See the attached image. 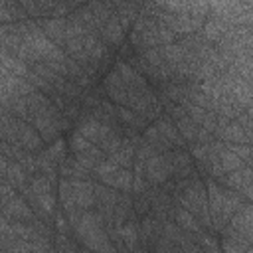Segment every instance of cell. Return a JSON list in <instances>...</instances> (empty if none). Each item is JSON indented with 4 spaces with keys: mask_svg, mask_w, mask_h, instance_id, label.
<instances>
[{
    "mask_svg": "<svg viewBox=\"0 0 253 253\" xmlns=\"http://www.w3.org/2000/svg\"><path fill=\"white\" fill-rule=\"evenodd\" d=\"M73 227L79 243H83V249H89L95 253H119L115 243L109 237L105 219L101 217L99 211H91V210L81 211Z\"/></svg>",
    "mask_w": 253,
    "mask_h": 253,
    "instance_id": "6da1fadb",
    "label": "cell"
},
{
    "mask_svg": "<svg viewBox=\"0 0 253 253\" xmlns=\"http://www.w3.org/2000/svg\"><path fill=\"white\" fill-rule=\"evenodd\" d=\"M208 194V210H210V227L213 231H221L231 215L241 208V196L229 188H223L215 180L206 182Z\"/></svg>",
    "mask_w": 253,
    "mask_h": 253,
    "instance_id": "7a4b0ae2",
    "label": "cell"
},
{
    "mask_svg": "<svg viewBox=\"0 0 253 253\" xmlns=\"http://www.w3.org/2000/svg\"><path fill=\"white\" fill-rule=\"evenodd\" d=\"M28 204L32 206L34 213H40L42 217H49L55 210V192H53V182L45 174H38L30 180L26 188Z\"/></svg>",
    "mask_w": 253,
    "mask_h": 253,
    "instance_id": "3957f363",
    "label": "cell"
},
{
    "mask_svg": "<svg viewBox=\"0 0 253 253\" xmlns=\"http://www.w3.org/2000/svg\"><path fill=\"white\" fill-rule=\"evenodd\" d=\"M95 178L99 180V184L103 186H109L113 190H123V192H128L132 188V178L134 174L126 168H121L117 166L115 162H111L109 158H105L103 162L97 164V168L93 170Z\"/></svg>",
    "mask_w": 253,
    "mask_h": 253,
    "instance_id": "277c9868",
    "label": "cell"
},
{
    "mask_svg": "<svg viewBox=\"0 0 253 253\" xmlns=\"http://www.w3.org/2000/svg\"><path fill=\"white\" fill-rule=\"evenodd\" d=\"M142 174L148 184L162 186L172 178V168H170V158L168 152H152L144 162H142Z\"/></svg>",
    "mask_w": 253,
    "mask_h": 253,
    "instance_id": "5b68a950",
    "label": "cell"
},
{
    "mask_svg": "<svg viewBox=\"0 0 253 253\" xmlns=\"http://www.w3.org/2000/svg\"><path fill=\"white\" fill-rule=\"evenodd\" d=\"M213 136H217L219 140L227 142V144H249L251 140V132L245 130L237 119L235 121H227V119H217V125H215V130H213Z\"/></svg>",
    "mask_w": 253,
    "mask_h": 253,
    "instance_id": "8992f818",
    "label": "cell"
},
{
    "mask_svg": "<svg viewBox=\"0 0 253 253\" xmlns=\"http://www.w3.org/2000/svg\"><path fill=\"white\" fill-rule=\"evenodd\" d=\"M67 180V178H65ZM69 186V196L73 206L79 211L91 210L95 206V194H93V182L89 180H67Z\"/></svg>",
    "mask_w": 253,
    "mask_h": 253,
    "instance_id": "52a82bcc",
    "label": "cell"
},
{
    "mask_svg": "<svg viewBox=\"0 0 253 253\" xmlns=\"http://www.w3.org/2000/svg\"><path fill=\"white\" fill-rule=\"evenodd\" d=\"M251 223H253V215H251V204L243 202L241 208L231 215V219L227 221L225 229H229L231 233H235L239 239L251 243Z\"/></svg>",
    "mask_w": 253,
    "mask_h": 253,
    "instance_id": "ba28073f",
    "label": "cell"
},
{
    "mask_svg": "<svg viewBox=\"0 0 253 253\" xmlns=\"http://www.w3.org/2000/svg\"><path fill=\"white\" fill-rule=\"evenodd\" d=\"M217 184H223V188H229L237 194H243L249 200L251 198V168L245 164L243 168H239L235 172L221 174Z\"/></svg>",
    "mask_w": 253,
    "mask_h": 253,
    "instance_id": "9c48e42d",
    "label": "cell"
},
{
    "mask_svg": "<svg viewBox=\"0 0 253 253\" xmlns=\"http://www.w3.org/2000/svg\"><path fill=\"white\" fill-rule=\"evenodd\" d=\"M2 215L12 219V221H20V223H30L36 217L32 206L22 196H12L8 202H4L2 204Z\"/></svg>",
    "mask_w": 253,
    "mask_h": 253,
    "instance_id": "30bf717a",
    "label": "cell"
},
{
    "mask_svg": "<svg viewBox=\"0 0 253 253\" xmlns=\"http://www.w3.org/2000/svg\"><path fill=\"white\" fill-rule=\"evenodd\" d=\"M170 158V168H172V176L182 182V180H190L192 172H194V164H192V156L190 152H186L184 148H174L168 152Z\"/></svg>",
    "mask_w": 253,
    "mask_h": 253,
    "instance_id": "8fae6325",
    "label": "cell"
},
{
    "mask_svg": "<svg viewBox=\"0 0 253 253\" xmlns=\"http://www.w3.org/2000/svg\"><path fill=\"white\" fill-rule=\"evenodd\" d=\"M103 91H105V95H107L113 103H117V107H126V103H128L126 87H125L123 79L119 77V73H117L115 69H111V71L105 75V79H103Z\"/></svg>",
    "mask_w": 253,
    "mask_h": 253,
    "instance_id": "7c38bea8",
    "label": "cell"
},
{
    "mask_svg": "<svg viewBox=\"0 0 253 253\" xmlns=\"http://www.w3.org/2000/svg\"><path fill=\"white\" fill-rule=\"evenodd\" d=\"M107 125L109 123H103L93 115H85V117H81L77 121V132L97 146L101 136H103V132H105V128H107Z\"/></svg>",
    "mask_w": 253,
    "mask_h": 253,
    "instance_id": "4fadbf2b",
    "label": "cell"
},
{
    "mask_svg": "<svg viewBox=\"0 0 253 253\" xmlns=\"http://www.w3.org/2000/svg\"><path fill=\"white\" fill-rule=\"evenodd\" d=\"M38 28L45 34L47 40H51L55 45L63 49L65 43V18H43L40 20Z\"/></svg>",
    "mask_w": 253,
    "mask_h": 253,
    "instance_id": "5bb4252c",
    "label": "cell"
},
{
    "mask_svg": "<svg viewBox=\"0 0 253 253\" xmlns=\"http://www.w3.org/2000/svg\"><path fill=\"white\" fill-rule=\"evenodd\" d=\"M233 26L217 16H210L208 20H204V26H202V34L206 38V42H211V43H217Z\"/></svg>",
    "mask_w": 253,
    "mask_h": 253,
    "instance_id": "9a60e30c",
    "label": "cell"
},
{
    "mask_svg": "<svg viewBox=\"0 0 253 253\" xmlns=\"http://www.w3.org/2000/svg\"><path fill=\"white\" fill-rule=\"evenodd\" d=\"M99 32L105 38V42L111 45H123V42H125V28H123V24L115 12L107 18V22L101 26Z\"/></svg>",
    "mask_w": 253,
    "mask_h": 253,
    "instance_id": "2e32d148",
    "label": "cell"
},
{
    "mask_svg": "<svg viewBox=\"0 0 253 253\" xmlns=\"http://www.w3.org/2000/svg\"><path fill=\"white\" fill-rule=\"evenodd\" d=\"M154 126H156V130H158V134L164 138V142L174 150V148H184V140H182V136L178 134V130H176V126H174V123L168 119V117H160V119H156V123H154Z\"/></svg>",
    "mask_w": 253,
    "mask_h": 253,
    "instance_id": "e0dca14e",
    "label": "cell"
},
{
    "mask_svg": "<svg viewBox=\"0 0 253 253\" xmlns=\"http://www.w3.org/2000/svg\"><path fill=\"white\" fill-rule=\"evenodd\" d=\"M174 219H176V225L182 229V231H186V233H190V235H200V233H204V227H202V223L188 211V210H184V208H174Z\"/></svg>",
    "mask_w": 253,
    "mask_h": 253,
    "instance_id": "ac0fdd59",
    "label": "cell"
},
{
    "mask_svg": "<svg viewBox=\"0 0 253 253\" xmlns=\"http://www.w3.org/2000/svg\"><path fill=\"white\" fill-rule=\"evenodd\" d=\"M59 172L63 178L67 180H87L91 176V172L87 168H83L73 156H65L61 162H59Z\"/></svg>",
    "mask_w": 253,
    "mask_h": 253,
    "instance_id": "d6986e66",
    "label": "cell"
},
{
    "mask_svg": "<svg viewBox=\"0 0 253 253\" xmlns=\"http://www.w3.org/2000/svg\"><path fill=\"white\" fill-rule=\"evenodd\" d=\"M172 123H174L176 130H178V134L182 136L184 142H196V140H198V130H200V126H198L188 115H184V117H180V119H176V121H172Z\"/></svg>",
    "mask_w": 253,
    "mask_h": 253,
    "instance_id": "ffe728a7",
    "label": "cell"
},
{
    "mask_svg": "<svg viewBox=\"0 0 253 253\" xmlns=\"http://www.w3.org/2000/svg\"><path fill=\"white\" fill-rule=\"evenodd\" d=\"M115 117L119 119V123L123 126H128V128H134V130L144 128V125H146V121L140 115H136L134 111H130L128 107H117L115 109Z\"/></svg>",
    "mask_w": 253,
    "mask_h": 253,
    "instance_id": "44dd1931",
    "label": "cell"
},
{
    "mask_svg": "<svg viewBox=\"0 0 253 253\" xmlns=\"http://www.w3.org/2000/svg\"><path fill=\"white\" fill-rule=\"evenodd\" d=\"M42 156L47 158L49 162H61L65 158V142L61 138L53 140L51 144H47V148H43Z\"/></svg>",
    "mask_w": 253,
    "mask_h": 253,
    "instance_id": "7402d4cb",
    "label": "cell"
},
{
    "mask_svg": "<svg viewBox=\"0 0 253 253\" xmlns=\"http://www.w3.org/2000/svg\"><path fill=\"white\" fill-rule=\"evenodd\" d=\"M91 146H95V144L89 142L85 136H81L77 130L71 132V136H69V150H71L73 156H75V154H81V152H85V150H89Z\"/></svg>",
    "mask_w": 253,
    "mask_h": 253,
    "instance_id": "603a6c76",
    "label": "cell"
},
{
    "mask_svg": "<svg viewBox=\"0 0 253 253\" xmlns=\"http://www.w3.org/2000/svg\"><path fill=\"white\" fill-rule=\"evenodd\" d=\"M53 251L55 253H79L75 241H71L67 235H59L57 237V243L53 245Z\"/></svg>",
    "mask_w": 253,
    "mask_h": 253,
    "instance_id": "cb8c5ba5",
    "label": "cell"
},
{
    "mask_svg": "<svg viewBox=\"0 0 253 253\" xmlns=\"http://www.w3.org/2000/svg\"><path fill=\"white\" fill-rule=\"evenodd\" d=\"M202 253H221V251H219V247H206V249H202Z\"/></svg>",
    "mask_w": 253,
    "mask_h": 253,
    "instance_id": "d4e9b609",
    "label": "cell"
},
{
    "mask_svg": "<svg viewBox=\"0 0 253 253\" xmlns=\"http://www.w3.org/2000/svg\"><path fill=\"white\" fill-rule=\"evenodd\" d=\"M79 253H95V251H89V249H81Z\"/></svg>",
    "mask_w": 253,
    "mask_h": 253,
    "instance_id": "484cf974",
    "label": "cell"
}]
</instances>
